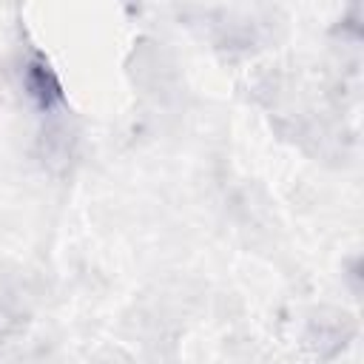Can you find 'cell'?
<instances>
[{"label":"cell","mask_w":364,"mask_h":364,"mask_svg":"<svg viewBox=\"0 0 364 364\" xmlns=\"http://www.w3.org/2000/svg\"><path fill=\"white\" fill-rule=\"evenodd\" d=\"M128 74L145 94H168L176 82V65L159 43H139L131 51Z\"/></svg>","instance_id":"cell-1"},{"label":"cell","mask_w":364,"mask_h":364,"mask_svg":"<svg viewBox=\"0 0 364 364\" xmlns=\"http://www.w3.org/2000/svg\"><path fill=\"white\" fill-rule=\"evenodd\" d=\"M77 131H74V125L71 122H65V119H60V117H54V119H48L46 125H43V131H40V136H37V156H40V162L48 168V171H54V173H60V171H65L71 162H74V156H77Z\"/></svg>","instance_id":"cell-2"},{"label":"cell","mask_w":364,"mask_h":364,"mask_svg":"<svg viewBox=\"0 0 364 364\" xmlns=\"http://www.w3.org/2000/svg\"><path fill=\"white\" fill-rule=\"evenodd\" d=\"M353 333L355 327L341 310H321L307 324V341L318 355H336L353 338Z\"/></svg>","instance_id":"cell-3"},{"label":"cell","mask_w":364,"mask_h":364,"mask_svg":"<svg viewBox=\"0 0 364 364\" xmlns=\"http://www.w3.org/2000/svg\"><path fill=\"white\" fill-rule=\"evenodd\" d=\"M23 82H26V91L28 97L48 114H54L57 105H63V88H60V80L57 74L51 71V65L34 54L23 63Z\"/></svg>","instance_id":"cell-4"}]
</instances>
